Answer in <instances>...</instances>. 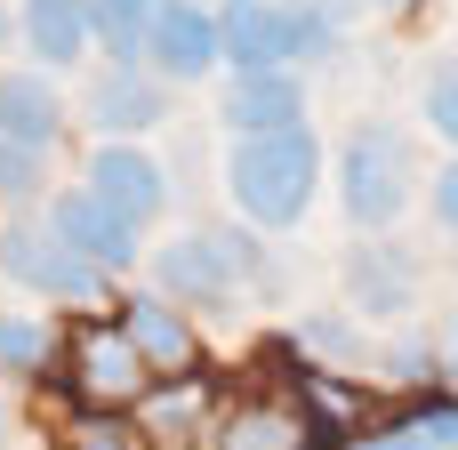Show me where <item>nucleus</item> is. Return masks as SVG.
Listing matches in <instances>:
<instances>
[{
	"mask_svg": "<svg viewBox=\"0 0 458 450\" xmlns=\"http://www.w3.org/2000/svg\"><path fill=\"white\" fill-rule=\"evenodd\" d=\"M314 185H322V137L314 129L233 137V153H225V193L258 233H290L314 209Z\"/></svg>",
	"mask_w": 458,
	"mask_h": 450,
	"instance_id": "nucleus-1",
	"label": "nucleus"
},
{
	"mask_svg": "<svg viewBox=\"0 0 458 450\" xmlns=\"http://www.w3.org/2000/svg\"><path fill=\"white\" fill-rule=\"evenodd\" d=\"M217 40L233 72H298L338 48V0H233Z\"/></svg>",
	"mask_w": 458,
	"mask_h": 450,
	"instance_id": "nucleus-2",
	"label": "nucleus"
},
{
	"mask_svg": "<svg viewBox=\"0 0 458 450\" xmlns=\"http://www.w3.org/2000/svg\"><path fill=\"white\" fill-rule=\"evenodd\" d=\"M419 193V145L386 121H362L338 153V201L354 225H394Z\"/></svg>",
	"mask_w": 458,
	"mask_h": 450,
	"instance_id": "nucleus-3",
	"label": "nucleus"
},
{
	"mask_svg": "<svg viewBox=\"0 0 458 450\" xmlns=\"http://www.w3.org/2000/svg\"><path fill=\"white\" fill-rule=\"evenodd\" d=\"M0 274H8L16 290L56 298V306H89V298L105 290V274H89L40 217H8V225H0Z\"/></svg>",
	"mask_w": 458,
	"mask_h": 450,
	"instance_id": "nucleus-4",
	"label": "nucleus"
},
{
	"mask_svg": "<svg viewBox=\"0 0 458 450\" xmlns=\"http://www.w3.org/2000/svg\"><path fill=\"white\" fill-rule=\"evenodd\" d=\"M40 225L89 266V274H129V266H145V250H137V225L129 217H113L89 185H72V193H48V209H40Z\"/></svg>",
	"mask_w": 458,
	"mask_h": 450,
	"instance_id": "nucleus-5",
	"label": "nucleus"
},
{
	"mask_svg": "<svg viewBox=\"0 0 458 450\" xmlns=\"http://www.w3.org/2000/svg\"><path fill=\"white\" fill-rule=\"evenodd\" d=\"M113 217H129L137 233L169 209V169L145 153V145H129V137H97V153H89V177H81Z\"/></svg>",
	"mask_w": 458,
	"mask_h": 450,
	"instance_id": "nucleus-6",
	"label": "nucleus"
},
{
	"mask_svg": "<svg viewBox=\"0 0 458 450\" xmlns=\"http://www.w3.org/2000/svg\"><path fill=\"white\" fill-rule=\"evenodd\" d=\"M233 282H242V266L217 233H177L153 250V298H169V306H225Z\"/></svg>",
	"mask_w": 458,
	"mask_h": 450,
	"instance_id": "nucleus-7",
	"label": "nucleus"
},
{
	"mask_svg": "<svg viewBox=\"0 0 458 450\" xmlns=\"http://www.w3.org/2000/svg\"><path fill=\"white\" fill-rule=\"evenodd\" d=\"M225 64V40H217V16L201 0H161L153 24H145V72L161 81H201Z\"/></svg>",
	"mask_w": 458,
	"mask_h": 450,
	"instance_id": "nucleus-8",
	"label": "nucleus"
},
{
	"mask_svg": "<svg viewBox=\"0 0 458 450\" xmlns=\"http://www.w3.org/2000/svg\"><path fill=\"white\" fill-rule=\"evenodd\" d=\"M89 129H105V137H145V129H161L169 121V81L161 72H145V64H105L97 81H89Z\"/></svg>",
	"mask_w": 458,
	"mask_h": 450,
	"instance_id": "nucleus-9",
	"label": "nucleus"
},
{
	"mask_svg": "<svg viewBox=\"0 0 458 450\" xmlns=\"http://www.w3.org/2000/svg\"><path fill=\"white\" fill-rule=\"evenodd\" d=\"M217 121L233 137H274V129H306V81L298 72H233Z\"/></svg>",
	"mask_w": 458,
	"mask_h": 450,
	"instance_id": "nucleus-10",
	"label": "nucleus"
},
{
	"mask_svg": "<svg viewBox=\"0 0 458 450\" xmlns=\"http://www.w3.org/2000/svg\"><path fill=\"white\" fill-rule=\"evenodd\" d=\"M346 298L370 314V322H403L419 306V258L411 250H346Z\"/></svg>",
	"mask_w": 458,
	"mask_h": 450,
	"instance_id": "nucleus-11",
	"label": "nucleus"
},
{
	"mask_svg": "<svg viewBox=\"0 0 458 450\" xmlns=\"http://www.w3.org/2000/svg\"><path fill=\"white\" fill-rule=\"evenodd\" d=\"M0 137L32 145V153H48L64 137V97L48 72H0Z\"/></svg>",
	"mask_w": 458,
	"mask_h": 450,
	"instance_id": "nucleus-12",
	"label": "nucleus"
},
{
	"mask_svg": "<svg viewBox=\"0 0 458 450\" xmlns=\"http://www.w3.org/2000/svg\"><path fill=\"white\" fill-rule=\"evenodd\" d=\"M16 32H24V48L40 56V64H81L89 48H97V32H89V0H24V16H16Z\"/></svg>",
	"mask_w": 458,
	"mask_h": 450,
	"instance_id": "nucleus-13",
	"label": "nucleus"
},
{
	"mask_svg": "<svg viewBox=\"0 0 458 450\" xmlns=\"http://www.w3.org/2000/svg\"><path fill=\"white\" fill-rule=\"evenodd\" d=\"M81 386H89L97 403H129V395H145V362H137V346H129L121 330H89V338H81Z\"/></svg>",
	"mask_w": 458,
	"mask_h": 450,
	"instance_id": "nucleus-14",
	"label": "nucleus"
},
{
	"mask_svg": "<svg viewBox=\"0 0 458 450\" xmlns=\"http://www.w3.org/2000/svg\"><path fill=\"white\" fill-rule=\"evenodd\" d=\"M121 338L137 346V362H185L193 354V330L169 298H129L121 306Z\"/></svg>",
	"mask_w": 458,
	"mask_h": 450,
	"instance_id": "nucleus-15",
	"label": "nucleus"
},
{
	"mask_svg": "<svg viewBox=\"0 0 458 450\" xmlns=\"http://www.w3.org/2000/svg\"><path fill=\"white\" fill-rule=\"evenodd\" d=\"M161 0H89V32L113 64H145V24Z\"/></svg>",
	"mask_w": 458,
	"mask_h": 450,
	"instance_id": "nucleus-16",
	"label": "nucleus"
},
{
	"mask_svg": "<svg viewBox=\"0 0 458 450\" xmlns=\"http://www.w3.org/2000/svg\"><path fill=\"white\" fill-rule=\"evenodd\" d=\"M298 346H306V354H322V362H370V338H362L346 314H306Z\"/></svg>",
	"mask_w": 458,
	"mask_h": 450,
	"instance_id": "nucleus-17",
	"label": "nucleus"
},
{
	"mask_svg": "<svg viewBox=\"0 0 458 450\" xmlns=\"http://www.w3.org/2000/svg\"><path fill=\"white\" fill-rule=\"evenodd\" d=\"M40 185H48V153H32V145L0 137V201H32Z\"/></svg>",
	"mask_w": 458,
	"mask_h": 450,
	"instance_id": "nucleus-18",
	"label": "nucleus"
},
{
	"mask_svg": "<svg viewBox=\"0 0 458 450\" xmlns=\"http://www.w3.org/2000/svg\"><path fill=\"white\" fill-rule=\"evenodd\" d=\"M306 435H298V419L290 411H250L233 435H225V450H298Z\"/></svg>",
	"mask_w": 458,
	"mask_h": 450,
	"instance_id": "nucleus-19",
	"label": "nucleus"
},
{
	"mask_svg": "<svg viewBox=\"0 0 458 450\" xmlns=\"http://www.w3.org/2000/svg\"><path fill=\"white\" fill-rule=\"evenodd\" d=\"M40 354H48V330L24 314H0V370H32Z\"/></svg>",
	"mask_w": 458,
	"mask_h": 450,
	"instance_id": "nucleus-20",
	"label": "nucleus"
},
{
	"mask_svg": "<svg viewBox=\"0 0 458 450\" xmlns=\"http://www.w3.org/2000/svg\"><path fill=\"white\" fill-rule=\"evenodd\" d=\"M427 129L458 153V64H443V72L427 81Z\"/></svg>",
	"mask_w": 458,
	"mask_h": 450,
	"instance_id": "nucleus-21",
	"label": "nucleus"
},
{
	"mask_svg": "<svg viewBox=\"0 0 458 450\" xmlns=\"http://www.w3.org/2000/svg\"><path fill=\"white\" fill-rule=\"evenodd\" d=\"M427 201H435V225H443V233H451V242H458V153H451V161H443V177L427 185Z\"/></svg>",
	"mask_w": 458,
	"mask_h": 450,
	"instance_id": "nucleus-22",
	"label": "nucleus"
},
{
	"mask_svg": "<svg viewBox=\"0 0 458 450\" xmlns=\"http://www.w3.org/2000/svg\"><path fill=\"white\" fill-rule=\"evenodd\" d=\"M411 427H419V435H427L435 450H458V403H443V411H427V419H411Z\"/></svg>",
	"mask_w": 458,
	"mask_h": 450,
	"instance_id": "nucleus-23",
	"label": "nucleus"
},
{
	"mask_svg": "<svg viewBox=\"0 0 458 450\" xmlns=\"http://www.w3.org/2000/svg\"><path fill=\"white\" fill-rule=\"evenodd\" d=\"M193 411H201V395H193V386H185V395H161V403H153V427H169V435H177V427H193Z\"/></svg>",
	"mask_w": 458,
	"mask_h": 450,
	"instance_id": "nucleus-24",
	"label": "nucleus"
},
{
	"mask_svg": "<svg viewBox=\"0 0 458 450\" xmlns=\"http://www.w3.org/2000/svg\"><path fill=\"white\" fill-rule=\"evenodd\" d=\"M72 443H81V450H129V435H121V427H105V419H89Z\"/></svg>",
	"mask_w": 458,
	"mask_h": 450,
	"instance_id": "nucleus-25",
	"label": "nucleus"
},
{
	"mask_svg": "<svg viewBox=\"0 0 458 450\" xmlns=\"http://www.w3.org/2000/svg\"><path fill=\"white\" fill-rule=\"evenodd\" d=\"M362 450H435L419 427H403V435H378V443H362Z\"/></svg>",
	"mask_w": 458,
	"mask_h": 450,
	"instance_id": "nucleus-26",
	"label": "nucleus"
},
{
	"mask_svg": "<svg viewBox=\"0 0 458 450\" xmlns=\"http://www.w3.org/2000/svg\"><path fill=\"white\" fill-rule=\"evenodd\" d=\"M8 32H16V16H8V8H0V48H8Z\"/></svg>",
	"mask_w": 458,
	"mask_h": 450,
	"instance_id": "nucleus-27",
	"label": "nucleus"
},
{
	"mask_svg": "<svg viewBox=\"0 0 458 450\" xmlns=\"http://www.w3.org/2000/svg\"><path fill=\"white\" fill-rule=\"evenodd\" d=\"M443 378H451V386H458V354H451V362H443Z\"/></svg>",
	"mask_w": 458,
	"mask_h": 450,
	"instance_id": "nucleus-28",
	"label": "nucleus"
},
{
	"mask_svg": "<svg viewBox=\"0 0 458 450\" xmlns=\"http://www.w3.org/2000/svg\"><path fill=\"white\" fill-rule=\"evenodd\" d=\"M378 8H411V0H378Z\"/></svg>",
	"mask_w": 458,
	"mask_h": 450,
	"instance_id": "nucleus-29",
	"label": "nucleus"
},
{
	"mask_svg": "<svg viewBox=\"0 0 458 450\" xmlns=\"http://www.w3.org/2000/svg\"><path fill=\"white\" fill-rule=\"evenodd\" d=\"M0 435H8V411H0Z\"/></svg>",
	"mask_w": 458,
	"mask_h": 450,
	"instance_id": "nucleus-30",
	"label": "nucleus"
}]
</instances>
